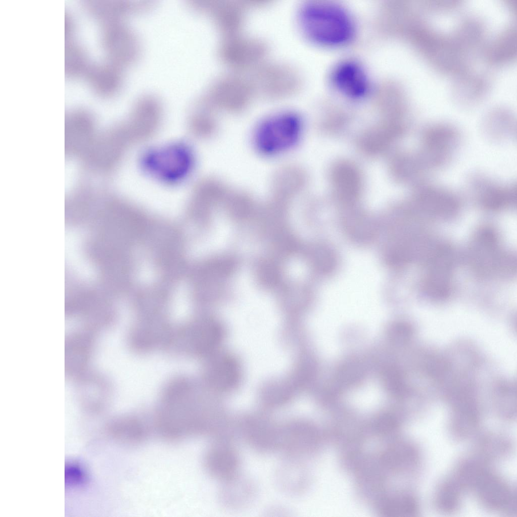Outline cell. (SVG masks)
<instances>
[{
    "mask_svg": "<svg viewBox=\"0 0 517 517\" xmlns=\"http://www.w3.org/2000/svg\"><path fill=\"white\" fill-rule=\"evenodd\" d=\"M300 16L305 31L319 43L341 44L352 36L351 19L345 9L337 4L326 2H312L302 8Z\"/></svg>",
    "mask_w": 517,
    "mask_h": 517,
    "instance_id": "6da1fadb",
    "label": "cell"
},
{
    "mask_svg": "<svg viewBox=\"0 0 517 517\" xmlns=\"http://www.w3.org/2000/svg\"><path fill=\"white\" fill-rule=\"evenodd\" d=\"M462 140L461 132L455 126L445 123H430L421 131L417 152L432 173L451 163Z\"/></svg>",
    "mask_w": 517,
    "mask_h": 517,
    "instance_id": "7a4b0ae2",
    "label": "cell"
},
{
    "mask_svg": "<svg viewBox=\"0 0 517 517\" xmlns=\"http://www.w3.org/2000/svg\"><path fill=\"white\" fill-rule=\"evenodd\" d=\"M466 189L472 200L485 210L501 211L516 203V183L500 182L482 173L469 176Z\"/></svg>",
    "mask_w": 517,
    "mask_h": 517,
    "instance_id": "3957f363",
    "label": "cell"
},
{
    "mask_svg": "<svg viewBox=\"0 0 517 517\" xmlns=\"http://www.w3.org/2000/svg\"><path fill=\"white\" fill-rule=\"evenodd\" d=\"M319 444V432L313 423L300 418L280 422L277 451L284 458L302 460L315 453Z\"/></svg>",
    "mask_w": 517,
    "mask_h": 517,
    "instance_id": "277c9868",
    "label": "cell"
},
{
    "mask_svg": "<svg viewBox=\"0 0 517 517\" xmlns=\"http://www.w3.org/2000/svg\"><path fill=\"white\" fill-rule=\"evenodd\" d=\"M280 422L263 413L247 414L236 419L237 436L252 450L262 454L277 451Z\"/></svg>",
    "mask_w": 517,
    "mask_h": 517,
    "instance_id": "5b68a950",
    "label": "cell"
},
{
    "mask_svg": "<svg viewBox=\"0 0 517 517\" xmlns=\"http://www.w3.org/2000/svg\"><path fill=\"white\" fill-rule=\"evenodd\" d=\"M416 188L413 202L427 218H449L461 208L460 195L450 188L428 182Z\"/></svg>",
    "mask_w": 517,
    "mask_h": 517,
    "instance_id": "8992f818",
    "label": "cell"
},
{
    "mask_svg": "<svg viewBox=\"0 0 517 517\" xmlns=\"http://www.w3.org/2000/svg\"><path fill=\"white\" fill-rule=\"evenodd\" d=\"M101 45L110 61L120 66L134 61L139 52L136 34L121 21L101 24Z\"/></svg>",
    "mask_w": 517,
    "mask_h": 517,
    "instance_id": "52a82bcc",
    "label": "cell"
},
{
    "mask_svg": "<svg viewBox=\"0 0 517 517\" xmlns=\"http://www.w3.org/2000/svg\"><path fill=\"white\" fill-rule=\"evenodd\" d=\"M203 461L206 473L220 483L241 475V457L233 440L212 441Z\"/></svg>",
    "mask_w": 517,
    "mask_h": 517,
    "instance_id": "ba28073f",
    "label": "cell"
},
{
    "mask_svg": "<svg viewBox=\"0 0 517 517\" xmlns=\"http://www.w3.org/2000/svg\"><path fill=\"white\" fill-rule=\"evenodd\" d=\"M65 125V152L81 158L97 134L95 119L86 110L73 109L66 113Z\"/></svg>",
    "mask_w": 517,
    "mask_h": 517,
    "instance_id": "9c48e42d",
    "label": "cell"
},
{
    "mask_svg": "<svg viewBox=\"0 0 517 517\" xmlns=\"http://www.w3.org/2000/svg\"><path fill=\"white\" fill-rule=\"evenodd\" d=\"M299 131V122L295 116L290 114L277 116L261 127L258 131V144L264 152H278L293 144Z\"/></svg>",
    "mask_w": 517,
    "mask_h": 517,
    "instance_id": "30bf717a",
    "label": "cell"
},
{
    "mask_svg": "<svg viewBox=\"0 0 517 517\" xmlns=\"http://www.w3.org/2000/svg\"><path fill=\"white\" fill-rule=\"evenodd\" d=\"M86 237L84 230L69 227L65 234V264L69 271L84 282L93 281L97 275L95 266L84 256L83 247Z\"/></svg>",
    "mask_w": 517,
    "mask_h": 517,
    "instance_id": "8fae6325",
    "label": "cell"
},
{
    "mask_svg": "<svg viewBox=\"0 0 517 517\" xmlns=\"http://www.w3.org/2000/svg\"><path fill=\"white\" fill-rule=\"evenodd\" d=\"M83 77L95 93L106 97L119 88L122 72L120 66L110 61L90 63Z\"/></svg>",
    "mask_w": 517,
    "mask_h": 517,
    "instance_id": "7c38bea8",
    "label": "cell"
},
{
    "mask_svg": "<svg viewBox=\"0 0 517 517\" xmlns=\"http://www.w3.org/2000/svg\"><path fill=\"white\" fill-rule=\"evenodd\" d=\"M107 431L115 441L126 446H135L146 441L150 434L149 425L134 416H123L109 423Z\"/></svg>",
    "mask_w": 517,
    "mask_h": 517,
    "instance_id": "4fadbf2b",
    "label": "cell"
},
{
    "mask_svg": "<svg viewBox=\"0 0 517 517\" xmlns=\"http://www.w3.org/2000/svg\"><path fill=\"white\" fill-rule=\"evenodd\" d=\"M207 374L215 388L228 391L238 386L241 377V369L236 358L223 353L216 355L210 361Z\"/></svg>",
    "mask_w": 517,
    "mask_h": 517,
    "instance_id": "5bb4252c",
    "label": "cell"
},
{
    "mask_svg": "<svg viewBox=\"0 0 517 517\" xmlns=\"http://www.w3.org/2000/svg\"><path fill=\"white\" fill-rule=\"evenodd\" d=\"M221 484L219 501L228 509L243 508L249 505L256 495L257 488L254 481L241 474Z\"/></svg>",
    "mask_w": 517,
    "mask_h": 517,
    "instance_id": "9a60e30c",
    "label": "cell"
},
{
    "mask_svg": "<svg viewBox=\"0 0 517 517\" xmlns=\"http://www.w3.org/2000/svg\"><path fill=\"white\" fill-rule=\"evenodd\" d=\"M333 81L337 87L352 97L363 96L368 89V81L363 70L357 63L346 62L335 70Z\"/></svg>",
    "mask_w": 517,
    "mask_h": 517,
    "instance_id": "2e32d148",
    "label": "cell"
},
{
    "mask_svg": "<svg viewBox=\"0 0 517 517\" xmlns=\"http://www.w3.org/2000/svg\"><path fill=\"white\" fill-rule=\"evenodd\" d=\"M82 5L101 24L121 21L127 13L135 12L131 0H82Z\"/></svg>",
    "mask_w": 517,
    "mask_h": 517,
    "instance_id": "e0dca14e",
    "label": "cell"
},
{
    "mask_svg": "<svg viewBox=\"0 0 517 517\" xmlns=\"http://www.w3.org/2000/svg\"><path fill=\"white\" fill-rule=\"evenodd\" d=\"M301 460L284 458L276 470L275 478L277 485L289 494H299L305 488L307 476Z\"/></svg>",
    "mask_w": 517,
    "mask_h": 517,
    "instance_id": "ac0fdd59",
    "label": "cell"
},
{
    "mask_svg": "<svg viewBox=\"0 0 517 517\" xmlns=\"http://www.w3.org/2000/svg\"><path fill=\"white\" fill-rule=\"evenodd\" d=\"M516 126L510 114L496 112L488 116L483 121L481 130L485 137L494 142H502L515 135Z\"/></svg>",
    "mask_w": 517,
    "mask_h": 517,
    "instance_id": "d6986e66",
    "label": "cell"
},
{
    "mask_svg": "<svg viewBox=\"0 0 517 517\" xmlns=\"http://www.w3.org/2000/svg\"><path fill=\"white\" fill-rule=\"evenodd\" d=\"M195 325L193 341L195 349L199 353H210L222 341L223 330L221 325L211 320L203 321Z\"/></svg>",
    "mask_w": 517,
    "mask_h": 517,
    "instance_id": "ffe728a7",
    "label": "cell"
},
{
    "mask_svg": "<svg viewBox=\"0 0 517 517\" xmlns=\"http://www.w3.org/2000/svg\"><path fill=\"white\" fill-rule=\"evenodd\" d=\"M65 73L69 77L84 75L89 63L85 48L77 42L69 40L65 43Z\"/></svg>",
    "mask_w": 517,
    "mask_h": 517,
    "instance_id": "44dd1931",
    "label": "cell"
},
{
    "mask_svg": "<svg viewBox=\"0 0 517 517\" xmlns=\"http://www.w3.org/2000/svg\"><path fill=\"white\" fill-rule=\"evenodd\" d=\"M65 480L66 485L80 486L86 483L87 476L84 469L79 464L69 463L65 466Z\"/></svg>",
    "mask_w": 517,
    "mask_h": 517,
    "instance_id": "7402d4cb",
    "label": "cell"
},
{
    "mask_svg": "<svg viewBox=\"0 0 517 517\" xmlns=\"http://www.w3.org/2000/svg\"><path fill=\"white\" fill-rule=\"evenodd\" d=\"M74 29V23L71 15L66 10L65 11V36L69 37Z\"/></svg>",
    "mask_w": 517,
    "mask_h": 517,
    "instance_id": "603a6c76",
    "label": "cell"
}]
</instances>
